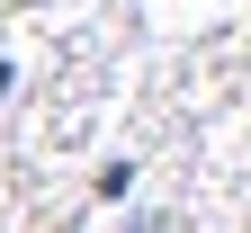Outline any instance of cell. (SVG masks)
I'll list each match as a JSON object with an SVG mask.
<instances>
[{
    "label": "cell",
    "instance_id": "6da1fadb",
    "mask_svg": "<svg viewBox=\"0 0 251 233\" xmlns=\"http://www.w3.org/2000/svg\"><path fill=\"white\" fill-rule=\"evenodd\" d=\"M90 188H99V197H126V188H135V161H99V180H90Z\"/></svg>",
    "mask_w": 251,
    "mask_h": 233
},
{
    "label": "cell",
    "instance_id": "7a4b0ae2",
    "mask_svg": "<svg viewBox=\"0 0 251 233\" xmlns=\"http://www.w3.org/2000/svg\"><path fill=\"white\" fill-rule=\"evenodd\" d=\"M9 90H18V72H9V63H0V99H9Z\"/></svg>",
    "mask_w": 251,
    "mask_h": 233
},
{
    "label": "cell",
    "instance_id": "3957f363",
    "mask_svg": "<svg viewBox=\"0 0 251 233\" xmlns=\"http://www.w3.org/2000/svg\"><path fill=\"white\" fill-rule=\"evenodd\" d=\"M144 233H152V224H144Z\"/></svg>",
    "mask_w": 251,
    "mask_h": 233
}]
</instances>
